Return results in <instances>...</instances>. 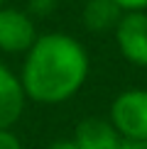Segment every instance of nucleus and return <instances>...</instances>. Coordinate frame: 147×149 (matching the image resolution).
Masks as SVG:
<instances>
[{"instance_id":"nucleus-13","label":"nucleus","mask_w":147,"mask_h":149,"mask_svg":"<svg viewBox=\"0 0 147 149\" xmlns=\"http://www.w3.org/2000/svg\"><path fill=\"white\" fill-rule=\"evenodd\" d=\"M5 3H8V0H0V8H3V5H5Z\"/></svg>"},{"instance_id":"nucleus-11","label":"nucleus","mask_w":147,"mask_h":149,"mask_svg":"<svg viewBox=\"0 0 147 149\" xmlns=\"http://www.w3.org/2000/svg\"><path fill=\"white\" fill-rule=\"evenodd\" d=\"M47 149H81V147L74 139H59V142H54V144H49Z\"/></svg>"},{"instance_id":"nucleus-6","label":"nucleus","mask_w":147,"mask_h":149,"mask_svg":"<svg viewBox=\"0 0 147 149\" xmlns=\"http://www.w3.org/2000/svg\"><path fill=\"white\" fill-rule=\"evenodd\" d=\"M74 142L81 149H118L123 137L115 132L110 120L103 117H86L76 125Z\"/></svg>"},{"instance_id":"nucleus-1","label":"nucleus","mask_w":147,"mask_h":149,"mask_svg":"<svg viewBox=\"0 0 147 149\" xmlns=\"http://www.w3.org/2000/svg\"><path fill=\"white\" fill-rule=\"evenodd\" d=\"M91 56L76 37L64 32L39 34L27 49L20 71L24 98L39 105H59L83 88Z\"/></svg>"},{"instance_id":"nucleus-5","label":"nucleus","mask_w":147,"mask_h":149,"mask_svg":"<svg viewBox=\"0 0 147 149\" xmlns=\"http://www.w3.org/2000/svg\"><path fill=\"white\" fill-rule=\"evenodd\" d=\"M24 91L10 66L0 61V130H10L24 110Z\"/></svg>"},{"instance_id":"nucleus-9","label":"nucleus","mask_w":147,"mask_h":149,"mask_svg":"<svg viewBox=\"0 0 147 149\" xmlns=\"http://www.w3.org/2000/svg\"><path fill=\"white\" fill-rule=\"evenodd\" d=\"M0 149H22V142L12 134V130H0Z\"/></svg>"},{"instance_id":"nucleus-4","label":"nucleus","mask_w":147,"mask_h":149,"mask_svg":"<svg viewBox=\"0 0 147 149\" xmlns=\"http://www.w3.org/2000/svg\"><path fill=\"white\" fill-rule=\"evenodd\" d=\"M34 17L20 8H0V52L5 54H27V49L37 42Z\"/></svg>"},{"instance_id":"nucleus-3","label":"nucleus","mask_w":147,"mask_h":149,"mask_svg":"<svg viewBox=\"0 0 147 149\" xmlns=\"http://www.w3.org/2000/svg\"><path fill=\"white\" fill-rule=\"evenodd\" d=\"M113 37L123 59L132 66L147 69V10L123 12Z\"/></svg>"},{"instance_id":"nucleus-12","label":"nucleus","mask_w":147,"mask_h":149,"mask_svg":"<svg viewBox=\"0 0 147 149\" xmlns=\"http://www.w3.org/2000/svg\"><path fill=\"white\" fill-rule=\"evenodd\" d=\"M118 149H147V142H135V139H123Z\"/></svg>"},{"instance_id":"nucleus-8","label":"nucleus","mask_w":147,"mask_h":149,"mask_svg":"<svg viewBox=\"0 0 147 149\" xmlns=\"http://www.w3.org/2000/svg\"><path fill=\"white\" fill-rule=\"evenodd\" d=\"M54 5H57V0H29L27 12L32 17H47L49 12H54Z\"/></svg>"},{"instance_id":"nucleus-7","label":"nucleus","mask_w":147,"mask_h":149,"mask_svg":"<svg viewBox=\"0 0 147 149\" xmlns=\"http://www.w3.org/2000/svg\"><path fill=\"white\" fill-rule=\"evenodd\" d=\"M123 17V10L113 0H88L81 10V22L88 32L93 34H106L118 27Z\"/></svg>"},{"instance_id":"nucleus-2","label":"nucleus","mask_w":147,"mask_h":149,"mask_svg":"<svg viewBox=\"0 0 147 149\" xmlns=\"http://www.w3.org/2000/svg\"><path fill=\"white\" fill-rule=\"evenodd\" d=\"M110 125L123 139L147 142V91L130 88L118 93L110 105Z\"/></svg>"},{"instance_id":"nucleus-10","label":"nucleus","mask_w":147,"mask_h":149,"mask_svg":"<svg viewBox=\"0 0 147 149\" xmlns=\"http://www.w3.org/2000/svg\"><path fill=\"white\" fill-rule=\"evenodd\" d=\"M123 12H137V10H147V0H113Z\"/></svg>"}]
</instances>
